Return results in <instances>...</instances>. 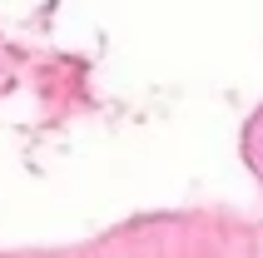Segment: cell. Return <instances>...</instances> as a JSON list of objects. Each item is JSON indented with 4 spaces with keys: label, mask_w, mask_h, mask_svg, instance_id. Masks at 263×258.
I'll return each mask as SVG.
<instances>
[]
</instances>
